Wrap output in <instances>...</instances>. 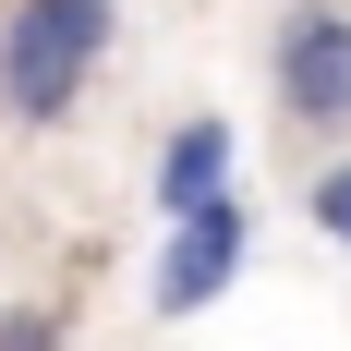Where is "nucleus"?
I'll use <instances>...</instances> for the list:
<instances>
[{
    "mask_svg": "<svg viewBox=\"0 0 351 351\" xmlns=\"http://www.w3.org/2000/svg\"><path fill=\"white\" fill-rule=\"evenodd\" d=\"M109 49H121V0H12L0 12V121L61 134Z\"/></svg>",
    "mask_w": 351,
    "mask_h": 351,
    "instance_id": "f257e3e1",
    "label": "nucleus"
},
{
    "mask_svg": "<svg viewBox=\"0 0 351 351\" xmlns=\"http://www.w3.org/2000/svg\"><path fill=\"white\" fill-rule=\"evenodd\" d=\"M267 97L291 134H351V0H291L267 36Z\"/></svg>",
    "mask_w": 351,
    "mask_h": 351,
    "instance_id": "f03ea898",
    "label": "nucleus"
},
{
    "mask_svg": "<svg viewBox=\"0 0 351 351\" xmlns=\"http://www.w3.org/2000/svg\"><path fill=\"white\" fill-rule=\"evenodd\" d=\"M243 254H254V218H243V194H218V206L170 218V243H158V267H145V315H158V327L206 315L218 291L243 279Z\"/></svg>",
    "mask_w": 351,
    "mask_h": 351,
    "instance_id": "7ed1b4c3",
    "label": "nucleus"
},
{
    "mask_svg": "<svg viewBox=\"0 0 351 351\" xmlns=\"http://www.w3.org/2000/svg\"><path fill=\"white\" fill-rule=\"evenodd\" d=\"M230 170H243V134H230V109H182L170 134H158V170H145V194H158V218H194L230 194Z\"/></svg>",
    "mask_w": 351,
    "mask_h": 351,
    "instance_id": "20e7f679",
    "label": "nucleus"
},
{
    "mask_svg": "<svg viewBox=\"0 0 351 351\" xmlns=\"http://www.w3.org/2000/svg\"><path fill=\"white\" fill-rule=\"evenodd\" d=\"M303 218H315L327 243H339V254H351V158H327V170H315V182H303Z\"/></svg>",
    "mask_w": 351,
    "mask_h": 351,
    "instance_id": "39448f33",
    "label": "nucleus"
},
{
    "mask_svg": "<svg viewBox=\"0 0 351 351\" xmlns=\"http://www.w3.org/2000/svg\"><path fill=\"white\" fill-rule=\"evenodd\" d=\"M61 339H73L61 303H0V351H61Z\"/></svg>",
    "mask_w": 351,
    "mask_h": 351,
    "instance_id": "423d86ee",
    "label": "nucleus"
}]
</instances>
